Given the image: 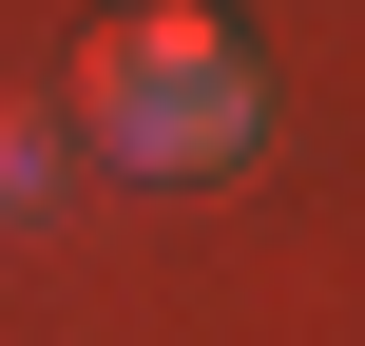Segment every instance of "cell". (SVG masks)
Returning a JSON list of instances; mask_svg holds the SVG:
<instances>
[{
    "label": "cell",
    "mask_w": 365,
    "mask_h": 346,
    "mask_svg": "<svg viewBox=\"0 0 365 346\" xmlns=\"http://www.w3.org/2000/svg\"><path fill=\"white\" fill-rule=\"evenodd\" d=\"M38 173H58V135H19V116H0V212H38Z\"/></svg>",
    "instance_id": "7a4b0ae2"
},
{
    "label": "cell",
    "mask_w": 365,
    "mask_h": 346,
    "mask_svg": "<svg viewBox=\"0 0 365 346\" xmlns=\"http://www.w3.org/2000/svg\"><path fill=\"white\" fill-rule=\"evenodd\" d=\"M269 135V58L212 19V0H135L115 39H96V154H135V173H231Z\"/></svg>",
    "instance_id": "6da1fadb"
}]
</instances>
